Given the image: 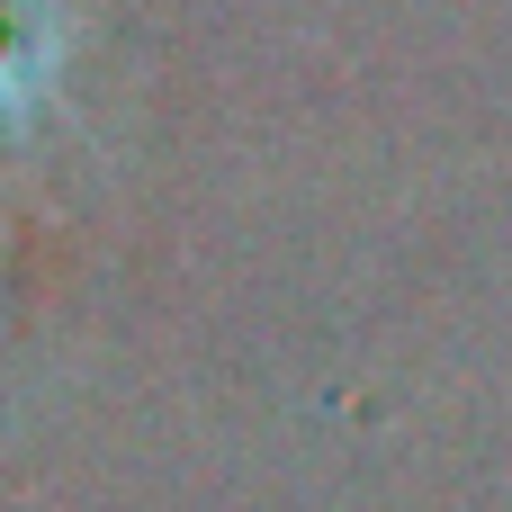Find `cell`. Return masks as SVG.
<instances>
[{
    "instance_id": "6da1fadb",
    "label": "cell",
    "mask_w": 512,
    "mask_h": 512,
    "mask_svg": "<svg viewBox=\"0 0 512 512\" xmlns=\"http://www.w3.org/2000/svg\"><path fill=\"white\" fill-rule=\"evenodd\" d=\"M63 63V0H0V117H36Z\"/></svg>"
}]
</instances>
